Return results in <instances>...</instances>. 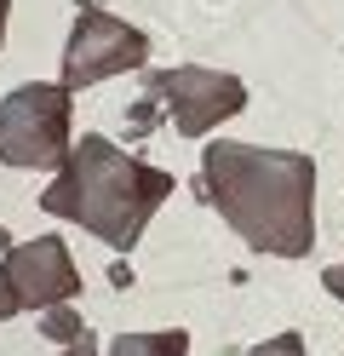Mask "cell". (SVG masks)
<instances>
[{
	"label": "cell",
	"mask_w": 344,
	"mask_h": 356,
	"mask_svg": "<svg viewBox=\"0 0 344 356\" xmlns=\"http://www.w3.org/2000/svg\"><path fill=\"white\" fill-rule=\"evenodd\" d=\"M201 195L252 253L304 259L316 248V161L298 149L213 138L201 155Z\"/></svg>",
	"instance_id": "6da1fadb"
},
{
	"label": "cell",
	"mask_w": 344,
	"mask_h": 356,
	"mask_svg": "<svg viewBox=\"0 0 344 356\" xmlns=\"http://www.w3.org/2000/svg\"><path fill=\"white\" fill-rule=\"evenodd\" d=\"M167 195H172V178L161 167L138 161V155H126L121 144L98 138V132H86L69 149V161L58 167V178L40 190V207L52 218L92 230L104 248L126 253V248H138V236H144V225Z\"/></svg>",
	"instance_id": "7a4b0ae2"
},
{
	"label": "cell",
	"mask_w": 344,
	"mask_h": 356,
	"mask_svg": "<svg viewBox=\"0 0 344 356\" xmlns=\"http://www.w3.org/2000/svg\"><path fill=\"white\" fill-rule=\"evenodd\" d=\"M69 86H12L0 98V161L23 167V172H46L69 161Z\"/></svg>",
	"instance_id": "3957f363"
},
{
	"label": "cell",
	"mask_w": 344,
	"mask_h": 356,
	"mask_svg": "<svg viewBox=\"0 0 344 356\" xmlns=\"http://www.w3.org/2000/svg\"><path fill=\"white\" fill-rule=\"evenodd\" d=\"M149 63V35L109 17L98 6H81L75 29L63 40V86L81 92V86H98L109 75H126V70H144Z\"/></svg>",
	"instance_id": "277c9868"
},
{
	"label": "cell",
	"mask_w": 344,
	"mask_h": 356,
	"mask_svg": "<svg viewBox=\"0 0 344 356\" xmlns=\"http://www.w3.org/2000/svg\"><path fill=\"white\" fill-rule=\"evenodd\" d=\"M144 86H155L167 104V121L178 127V138H201L218 121L247 109V86L229 70H206V63H178V70H155Z\"/></svg>",
	"instance_id": "5b68a950"
},
{
	"label": "cell",
	"mask_w": 344,
	"mask_h": 356,
	"mask_svg": "<svg viewBox=\"0 0 344 356\" xmlns=\"http://www.w3.org/2000/svg\"><path fill=\"white\" fill-rule=\"evenodd\" d=\"M6 276L17 287V305L23 310H58L81 293V270L69 259L63 236H35V241H17L6 253Z\"/></svg>",
	"instance_id": "8992f818"
},
{
	"label": "cell",
	"mask_w": 344,
	"mask_h": 356,
	"mask_svg": "<svg viewBox=\"0 0 344 356\" xmlns=\"http://www.w3.org/2000/svg\"><path fill=\"white\" fill-rule=\"evenodd\" d=\"M109 356H190V333L167 327V333H121L109 345Z\"/></svg>",
	"instance_id": "52a82bcc"
},
{
	"label": "cell",
	"mask_w": 344,
	"mask_h": 356,
	"mask_svg": "<svg viewBox=\"0 0 344 356\" xmlns=\"http://www.w3.org/2000/svg\"><path fill=\"white\" fill-rule=\"evenodd\" d=\"M40 333L46 339H58V345H75V339H86V316H75L69 305H58V310H40Z\"/></svg>",
	"instance_id": "ba28073f"
},
{
	"label": "cell",
	"mask_w": 344,
	"mask_h": 356,
	"mask_svg": "<svg viewBox=\"0 0 344 356\" xmlns=\"http://www.w3.org/2000/svg\"><path fill=\"white\" fill-rule=\"evenodd\" d=\"M161 109H167V104H161V92H155V86H144V98H138V104L126 109V127H132V138H144V132H155Z\"/></svg>",
	"instance_id": "9c48e42d"
},
{
	"label": "cell",
	"mask_w": 344,
	"mask_h": 356,
	"mask_svg": "<svg viewBox=\"0 0 344 356\" xmlns=\"http://www.w3.org/2000/svg\"><path fill=\"white\" fill-rule=\"evenodd\" d=\"M252 356H304V339H298V333H275V339L252 345Z\"/></svg>",
	"instance_id": "30bf717a"
},
{
	"label": "cell",
	"mask_w": 344,
	"mask_h": 356,
	"mask_svg": "<svg viewBox=\"0 0 344 356\" xmlns=\"http://www.w3.org/2000/svg\"><path fill=\"white\" fill-rule=\"evenodd\" d=\"M17 287H12V276H6V259H0V322H6V316H17Z\"/></svg>",
	"instance_id": "8fae6325"
},
{
	"label": "cell",
	"mask_w": 344,
	"mask_h": 356,
	"mask_svg": "<svg viewBox=\"0 0 344 356\" xmlns=\"http://www.w3.org/2000/svg\"><path fill=\"white\" fill-rule=\"evenodd\" d=\"M321 287H327L333 299H344V264H333V270H321Z\"/></svg>",
	"instance_id": "7c38bea8"
},
{
	"label": "cell",
	"mask_w": 344,
	"mask_h": 356,
	"mask_svg": "<svg viewBox=\"0 0 344 356\" xmlns=\"http://www.w3.org/2000/svg\"><path fill=\"white\" fill-rule=\"evenodd\" d=\"M6 17H12V0H0V47H6Z\"/></svg>",
	"instance_id": "4fadbf2b"
},
{
	"label": "cell",
	"mask_w": 344,
	"mask_h": 356,
	"mask_svg": "<svg viewBox=\"0 0 344 356\" xmlns=\"http://www.w3.org/2000/svg\"><path fill=\"white\" fill-rule=\"evenodd\" d=\"M0 253H12V236H6V225H0Z\"/></svg>",
	"instance_id": "5bb4252c"
},
{
	"label": "cell",
	"mask_w": 344,
	"mask_h": 356,
	"mask_svg": "<svg viewBox=\"0 0 344 356\" xmlns=\"http://www.w3.org/2000/svg\"><path fill=\"white\" fill-rule=\"evenodd\" d=\"M63 356H69V350H63Z\"/></svg>",
	"instance_id": "9a60e30c"
}]
</instances>
